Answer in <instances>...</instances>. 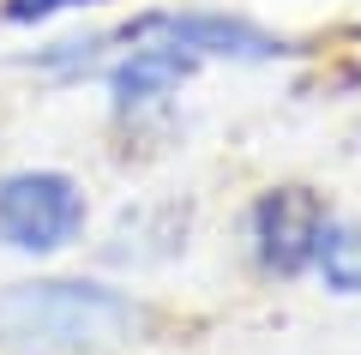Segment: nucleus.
Listing matches in <instances>:
<instances>
[{"mask_svg":"<svg viewBox=\"0 0 361 355\" xmlns=\"http://www.w3.org/2000/svg\"><path fill=\"white\" fill-rule=\"evenodd\" d=\"M151 331V307L109 283L30 277L0 289V349L6 355H115Z\"/></svg>","mask_w":361,"mask_h":355,"instance_id":"nucleus-1","label":"nucleus"},{"mask_svg":"<svg viewBox=\"0 0 361 355\" xmlns=\"http://www.w3.org/2000/svg\"><path fill=\"white\" fill-rule=\"evenodd\" d=\"M85 235V193L61 169L0 175V247L13 253H61Z\"/></svg>","mask_w":361,"mask_h":355,"instance_id":"nucleus-2","label":"nucleus"},{"mask_svg":"<svg viewBox=\"0 0 361 355\" xmlns=\"http://www.w3.org/2000/svg\"><path fill=\"white\" fill-rule=\"evenodd\" d=\"M109 42H163V49H180V54H223V61H277L289 54L283 37L247 25V18H229V13H145L121 30H103Z\"/></svg>","mask_w":361,"mask_h":355,"instance_id":"nucleus-3","label":"nucleus"},{"mask_svg":"<svg viewBox=\"0 0 361 355\" xmlns=\"http://www.w3.org/2000/svg\"><path fill=\"white\" fill-rule=\"evenodd\" d=\"M325 223H331V211H325V199L313 187H271V193H259L253 211H247L253 253H259V265H265L271 277L307 271Z\"/></svg>","mask_w":361,"mask_h":355,"instance_id":"nucleus-4","label":"nucleus"},{"mask_svg":"<svg viewBox=\"0 0 361 355\" xmlns=\"http://www.w3.org/2000/svg\"><path fill=\"white\" fill-rule=\"evenodd\" d=\"M193 73V54L180 49H163V42H133L115 66H109V90H115V109L133 114V109H151V102L175 97Z\"/></svg>","mask_w":361,"mask_h":355,"instance_id":"nucleus-5","label":"nucleus"},{"mask_svg":"<svg viewBox=\"0 0 361 355\" xmlns=\"http://www.w3.org/2000/svg\"><path fill=\"white\" fill-rule=\"evenodd\" d=\"M313 271L325 277L331 295H361V223H325L319 247H313Z\"/></svg>","mask_w":361,"mask_h":355,"instance_id":"nucleus-6","label":"nucleus"},{"mask_svg":"<svg viewBox=\"0 0 361 355\" xmlns=\"http://www.w3.org/2000/svg\"><path fill=\"white\" fill-rule=\"evenodd\" d=\"M66 6H97V0H0V13L13 18V25H37V18H54Z\"/></svg>","mask_w":361,"mask_h":355,"instance_id":"nucleus-7","label":"nucleus"}]
</instances>
